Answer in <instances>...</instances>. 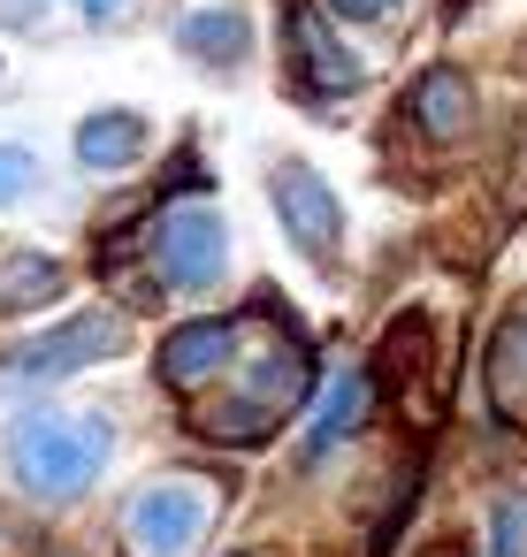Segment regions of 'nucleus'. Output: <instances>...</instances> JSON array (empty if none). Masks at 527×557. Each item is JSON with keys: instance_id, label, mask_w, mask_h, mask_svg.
I'll return each mask as SVG.
<instances>
[{"instance_id": "1", "label": "nucleus", "mask_w": 527, "mask_h": 557, "mask_svg": "<svg viewBox=\"0 0 527 557\" xmlns=\"http://www.w3.org/2000/svg\"><path fill=\"white\" fill-rule=\"evenodd\" d=\"M115 450V428L100 412H24L9 428V473L39 504H77Z\"/></svg>"}, {"instance_id": "2", "label": "nucleus", "mask_w": 527, "mask_h": 557, "mask_svg": "<svg viewBox=\"0 0 527 557\" xmlns=\"http://www.w3.org/2000/svg\"><path fill=\"white\" fill-rule=\"evenodd\" d=\"M215 527V496L192 481V473H169V481H146L131 504H123V542L131 557H192Z\"/></svg>"}, {"instance_id": "3", "label": "nucleus", "mask_w": 527, "mask_h": 557, "mask_svg": "<svg viewBox=\"0 0 527 557\" xmlns=\"http://www.w3.org/2000/svg\"><path fill=\"white\" fill-rule=\"evenodd\" d=\"M283 47H291V77H298L306 100H344V92L367 85V62L336 39L321 0H291L283 9Z\"/></svg>"}, {"instance_id": "4", "label": "nucleus", "mask_w": 527, "mask_h": 557, "mask_svg": "<svg viewBox=\"0 0 527 557\" xmlns=\"http://www.w3.org/2000/svg\"><path fill=\"white\" fill-rule=\"evenodd\" d=\"M154 268H161V283H176V290H215L222 268H230V222H222L215 207H199V199L169 207V214L154 222Z\"/></svg>"}, {"instance_id": "5", "label": "nucleus", "mask_w": 527, "mask_h": 557, "mask_svg": "<svg viewBox=\"0 0 527 557\" xmlns=\"http://www.w3.org/2000/svg\"><path fill=\"white\" fill-rule=\"evenodd\" d=\"M268 207H275V222H283V237L306 252V260H336V237H344V199L329 191V176L314 169V161H275V176H268Z\"/></svg>"}, {"instance_id": "6", "label": "nucleus", "mask_w": 527, "mask_h": 557, "mask_svg": "<svg viewBox=\"0 0 527 557\" xmlns=\"http://www.w3.org/2000/svg\"><path fill=\"white\" fill-rule=\"evenodd\" d=\"M108 351H123V313H77V321H62L47 336L16 344L9 351V374L16 382H70V374H85Z\"/></svg>"}, {"instance_id": "7", "label": "nucleus", "mask_w": 527, "mask_h": 557, "mask_svg": "<svg viewBox=\"0 0 527 557\" xmlns=\"http://www.w3.org/2000/svg\"><path fill=\"white\" fill-rule=\"evenodd\" d=\"M237 359V329L230 321H184L161 336V382L169 389H199L207 374H222Z\"/></svg>"}, {"instance_id": "8", "label": "nucleus", "mask_w": 527, "mask_h": 557, "mask_svg": "<svg viewBox=\"0 0 527 557\" xmlns=\"http://www.w3.org/2000/svg\"><path fill=\"white\" fill-rule=\"evenodd\" d=\"M146 146H154V131H146L138 108H100V115L77 123V169H93V176H115V169L146 161Z\"/></svg>"}, {"instance_id": "9", "label": "nucleus", "mask_w": 527, "mask_h": 557, "mask_svg": "<svg viewBox=\"0 0 527 557\" xmlns=\"http://www.w3.org/2000/svg\"><path fill=\"white\" fill-rule=\"evenodd\" d=\"M176 47L199 62V70H237L253 54V16L245 9H192L176 24Z\"/></svg>"}, {"instance_id": "10", "label": "nucleus", "mask_w": 527, "mask_h": 557, "mask_svg": "<svg viewBox=\"0 0 527 557\" xmlns=\"http://www.w3.org/2000/svg\"><path fill=\"white\" fill-rule=\"evenodd\" d=\"M413 123H420V138H436V146L466 138V123H474V85H466V70H428V77L413 85Z\"/></svg>"}, {"instance_id": "11", "label": "nucleus", "mask_w": 527, "mask_h": 557, "mask_svg": "<svg viewBox=\"0 0 527 557\" xmlns=\"http://www.w3.org/2000/svg\"><path fill=\"white\" fill-rule=\"evenodd\" d=\"M314 389V367H306V351L298 344H283V351H260V367H237V397H253L260 412H291L298 397Z\"/></svg>"}, {"instance_id": "12", "label": "nucleus", "mask_w": 527, "mask_h": 557, "mask_svg": "<svg viewBox=\"0 0 527 557\" xmlns=\"http://www.w3.org/2000/svg\"><path fill=\"white\" fill-rule=\"evenodd\" d=\"M359 420H367V374H359V367H336V374L321 382V405H314L306 450H336Z\"/></svg>"}, {"instance_id": "13", "label": "nucleus", "mask_w": 527, "mask_h": 557, "mask_svg": "<svg viewBox=\"0 0 527 557\" xmlns=\"http://www.w3.org/2000/svg\"><path fill=\"white\" fill-rule=\"evenodd\" d=\"M62 260H39V252H16V268H9V283H0V313H32V306H47V298H62Z\"/></svg>"}, {"instance_id": "14", "label": "nucleus", "mask_w": 527, "mask_h": 557, "mask_svg": "<svg viewBox=\"0 0 527 557\" xmlns=\"http://www.w3.org/2000/svg\"><path fill=\"white\" fill-rule=\"evenodd\" d=\"M199 428H207L215 443H268V435H275V412H260L253 397H222V405L199 412Z\"/></svg>"}, {"instance_id": "15", "label": "nucleus", "mask_w": 527, "mask_h": 557, "mask_svg": "<svg viewBox=\"0 0 527 557\" xmlns=\"http://www.w3.org/2000/svg\"><path fill=\"white\" fill-rule=\"evenodd\" d=\"M489 397H497V412H527V321L497 344V359H489Z\"/></svg>"}, {"instance_id": "16", "label": "nucleus", "mask_w": 527, "mask_h": 557, "mask_svg": "<svg viewBox=\"0 0 527 557\" xmlns=\"http://www.w3.org/2000/svg\"><path fill=\"white\" fill-rule=\"evenodd\" d=\"M32 184H39V153L32 146H0V207L32 199Z\"/></svg>"}, {"instance_id": "17", "label": "nucleus", "mask_w": 527, "mask_h": 557, "mask_svg": "<svg viewBox=\"0 0 527 557\" xmlns=\"http://www.w3.org/2000/svg\"><path fill=\"white\" fill-rule=\"evenodd\" d=\"M329 16H344V24H382V16H397L405 0H321Z\"/></svg>"}, {"instance_id": "18", "label": "nucleus", "mask_w": 527, "mask_h": 557, "mask_svg": "<svg viewBox=\"0 0 527 557\" xmlns=\"http://www.w3.org/2000/svg\"><path fill=\"white\" fill-rule=\"evenodd\" d=\"M519 519H527V504L512 496V504H497V557H512L519 549Z\"/></svg>"}, {"instance_id": "19", "label": "nucleus", "mask_w": 527, "mask_h": 557, "mask_svg": "<svg viewBox=\"0 0 527 557\" xmlns=\"http://www.w3.org/2000/svg\"><path fill=\"white\" fill-rule=\"evenodd\" d=\"M85 16H123V0H77Z\"/></svg>"}]
</instances>
